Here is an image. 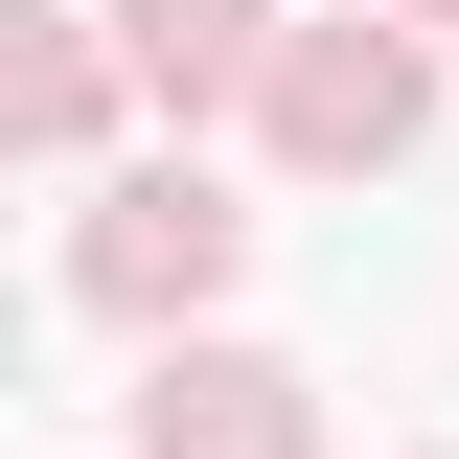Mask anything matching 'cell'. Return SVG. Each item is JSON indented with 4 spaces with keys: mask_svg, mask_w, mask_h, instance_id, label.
<instances>
[{
    "mask_svg": "<svg viewBox=\"0 0 459 459\" xmlns=\"http://www.w3.org/2000/svg\"><path fill=\"white\" fill-rule=\"evenodd\" d=\"M230 253H253V207H207V184L161 161V184H115V207L69 230V299H115V322H161V299H207Z\"/></svg>",
    "mask_w": 459,
    "mask_h": 459,
    "instance_id": "cell-1",
    "label": "cell"
},
{
    "mask_svg": "<svg viewBox=\"0 0 459 459\" xmlns=\"http://www.w3.org/2000/svg\"><path fill=\"white\" fill-rule=\"evenodd\" d=\"M413 115H437V92H413L391 23H299V47H276V138H299V161H391Z\"/></svg>",
    "mask_w": 459,
    "mask_h": 459,
    "instance_id": "cell-2",
    "label": "cell"
},
{
    "mask_svg": "<svg viewBox=\"0 0 459 459\" xmlns=\"http://www.w3.org/2000/svg\"><path fill=\"white\" fill-rule=\"evenodd\" d=\"M138 459H322V413H299V368L207 344V368H161V391H138Z\"/></svg>",
    "mask_w": 459,
    "mask_h": 459,
    "instance_id": "cell-3",
    "label": "cell"
},
{
    "mask_svg": "<svg viewBox=\"0 0 459 459\" xmlns=\"http://www.w3.org/2000/svg\"><path fill=\"white\" fill-rule=\"evenodd\" d=\"M115 47L161 69V92H253V69H276V23H253V0H115Z\"/></svg>",
    "mask_w": 459,
    "mask_h": 459,
    "instance_id": "cell-4",
    "label": "cell"
},
{
    "mask_svg": "<svg viewBox=\"0 0 459 459\" xmlns=\"http://www.w3.org/2000/svg\"><path fill=\"white\" fill-rule=\"evenodd\" d=\"M92 92H115V69H92V23H23V69H0V115H23L47 161H69V138H92Z\"/></svg>",
    "mask_w": 459,
    "mask_h": 459,
    "instance_id": "cell-5",
    "label": "cell"
}]
</instances>
